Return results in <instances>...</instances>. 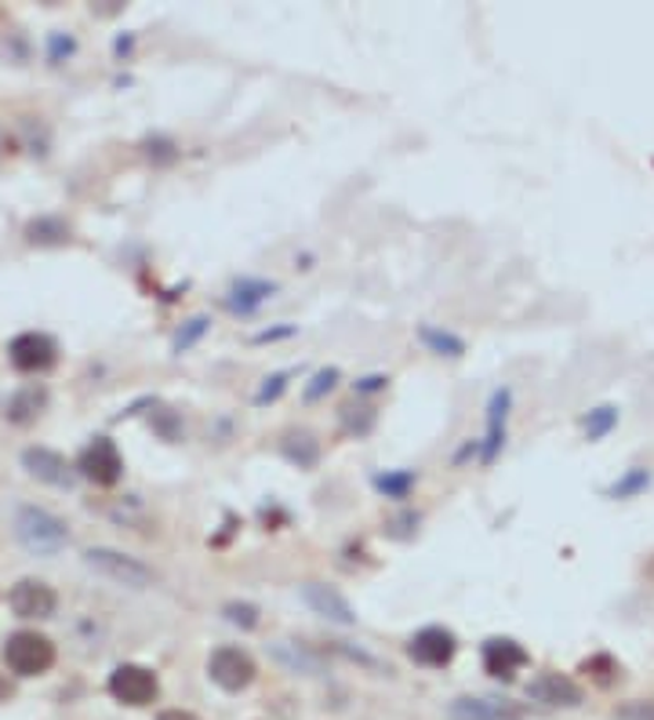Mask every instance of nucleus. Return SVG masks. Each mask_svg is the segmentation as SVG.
Listing matches in <instances>:
<instances>
[{"label": "nucleus", "instance_id": "obj_3", "mask_svg": "<svg viewBox=\"0 0 654 720\" xmlns=\"http://www.w3.org/2000/svg\"><path fill=\"white\" fill-rule=\"evenodd\" d=\"M4 663L15 677H41L55 666V644L37 630H19L8 636Z\"/></svg>", "mask_w": 654, "mask_h": 720}, {"label": "nucleus", "instance_id": "obj_29", "mask_svg": "<svg viewBox=\"0 0 654 720\" xmlns=\"http://www.w3.org/2000/svg\"><path fill=\"white\" fill-rule=\"evenodd\" d=\"M222 616H225V622L241 625V630H255L258 625V608L247 605V600H230V605L222 608Z\"/></svg>", "mask_w": 654, "mask_h": 720}, {"label": "nucleus", "instance_id": "obj_28", "mask_svg": "<svg viewBox=\"0 0 654 720\" xmlns=\"http://www.w3.org/2000/svg\"><path fill=\"white\" fill-rule=\"evenodd\" d=\"M339 379H342V375H339V368H324V372H317L313 379H309V386L302 389L306 405H317L320 397H324V394H331V389L339 386Z\"/></svg>", "mask_w": 654, "mask_h": 720}, {"label": "nucleus", "instance_id": "obj_32", "mask_svg": "<svg viewBox=\"0 0 654 720\" xmlns=\"http://www.w3.org/2000/svg\"><path fill=\"white\" fill-rule=\"evenodd\" d=\"M153 427H157V433L164 436V441H178V436H182V427H178V416L175 411H157V416H153Z\"/></svg>", "mask_w": 654, "mask_h": 720}, {"label": "nucleus", "instance_id": "obj_15", "mask_svg": "<svg viewBox=\"0 0 654 720\" xmlns=\"http://www.w3.org/2000/svg\"><path fill=\"white\" fill-rule=\"evenodd\" d=\"M273 295H277V285H273V280L241 277V280H233L230 291H225V310L236 313V317H252L273 299Z\"/></svg>", "mask_w": 654, "mask_h": 720}, {"label": "nucleus", "instance_id": "obj_24", "mask_svg": "<svg viewBox=\"0 0 654 720\" xmlns=\"http://www.w3.org/2000/svg\"><path fill=\"white\" fill-rule=\"evenodd\" d=\"M618 427V408L614 405H600L592 408L586 419H581V430H586V441H603L611 430Z\"/></svg>", "mask_w": 654, "mask_h": 720}, {"label": "nucleus", "instance_id": "obj_2", "mask_svg": "<svg viewBox=\"0 0 654 720\" xmlns=\"http://www.w3.org/2000/svg\"><path fill=\"white\" fill-rule=\"evenodd\" d=\"M85 564L99 578H106V583L124 586V589H149L157 583V572H153L149 564H142L138 557H128V553L110 550V546L85 550Z\"/></svg>", "mask_w": 654, "mask_h": 720}, {"label": "nucleus", "instance_id": "obj_22", "mask_svg": "<svg viewBox=\"0 0 654 720\" xmlns=\"http://www.w3.org/2000/svg\"><path fill=\"white\" fill-rule=\"evenodd\" d=\"M273 655H277L280 663L288 666V669H295V673H306V677H317V673H320V658H317L313 652H306V647L291 644V641L273 644Z\"/></svg>", "mask_w": 654, "mask_h": 720}, {"label": "nucleus", "instance_id": "obj_38", "mask_svg": "<svg viewBox=\"0 0 654 720\" xmlns=\"http://www.w3.org/2000/svg\"><path fill=\"white\" fill-rule=\"evenodd\" d=\"M157 720H197L193 713H186V710H164Z\"/></svg>", "mask_w": 654, "mask_h": 720}, {"label": "nucleus", "instance_id": "obj_37", "mask_svg": "<svg viewBox=\"0 0 654 720\" xmlns=\"http://www.w3.org/2000/svg\"><path fill=\"white\" fill-rule=\"evenodd\" d=\"M291 335H299V328L284 324V328H266V332H258L252 342H280V339H291Z\"/></svg>", "mask_w": 654, "mask_h": 720}, {"label": "nucleus", "instance_id": "obj_33", "mask_svg": "<svg viewBox=\"0 0 654 720\" xmlns=\"http://www.w3.org/2000/svg\"><path fill=\"white\" fill-rule=\"evenodd\" d=\"M146 157L153 164H171L178 157V149H175V143H168V139H153V143H146Z\"/></svg>", "mask_w": 654, "mask_h": 720}, {"label": "nucleus", "instance_id": "obj_14", "mask_svg": "<svg viewBox=\"0 0 654 720\" xmlns=\"http://www.w3.org/2000/svg\"><path fill=\"white\" fill-rule=\"evenodd\" d=\"M509 408H513V394L509 389H495L491 405H487V436L480 441V463L491 466L498 452L506 447V422H509Z\"/></svg>", "mask_w": 654, "mask_h": 720}, {"label": "nucleus", "instance_id": "obj_12", "mask_svg": "<svg viewBox=\"0 0 654 720\" xmlns=\"http://www.w3.org/2000/svg\"><path fill=\"white\" fill-rule=\"evenodd\" d=\"M22 466H26L30 477H37L44 484H52V488H74V466L66 463V455L52 452V447H26L22 452Z\"/></svg>", "mask_w": 654, "mask_h": 720}, {"label": "nucleus", "instance_id": "obj_26", "mask_svg": "<svg viewBox=\"0 0 654 720\" xmlns=\"http://www.w3.org/2000/svg\"><path fill=\"white\" fill-rule=\"evenodd\" d=\"M339 419H342V430L350 436H367L375 430V408H367V405H346L339 411Z\"/></svg>", "mask_w": 654, "mask_h": 720}, {"label": "nucleus", "instance_id": "obj_18", "mask_svg": "<svg viewBox=\"0 0 654 720\" xmlns=\"http://www.w3.org/2000/svg\"><path fill=\"white\" fill-rule=\"evenodd\" d=\"M451 713L458 720H520V710L509 702H495V699H458L451 706Z\"/></svg>", "mask_w": 654, "mask_h": 720}, {"label": "nucleus", "instance_id": "obj_1", "mask_svg": "<svg viewBox=\"0 0 654 720\" xmlns=\"http://www.w3.org/2000/svg\"><path fill=\"white\" fill-rule=\"evenodd\" d=\"M15 535L30 553L37 557H55V553L66 550L69 542V528L63 517L41 510V506H19L15 513Z\"/></svg>", "mask_w": 654, "mask_h": 720}, {"label": "nucleus", "instance_id": "obj_13", "mask_svg": "<svg viewBox=\"0 0 654 720\" xmlns=\"http://www.w3.org/2000/svg\"><path fill=\"white\" fill-rule=\"evenodd\" d=\"M302 600H306L309 608H313V616H320V619H328V622H335V625H356V608L339 594L335 586L306 583L302 586Z\"/></svg>", "mask_w": 654, "mask_h": 720}, {"label": "nucleus", "instance_id": "obj_17", "mask_svg": "<svg viewBox=\"0 0 654 720\" xmlns=\"http://www.w3.org/2000/svg\"><path fill=\"white\" fill-rule=\"evenodd\" d=\"M280 452L288 463H295L299 469H313L320 463V441L309 430H291V433H284V441H280Z\"/></svg>", "mask_w": 654, "mask_h": 720}, {"label": "nucleus", "instance_id": "obj_27", "mask_svg": "<svg viewBox=\"0 0 654 720\" xmlns=\"http://www.w3.org/2000/svg\"><path fill=\"white\" fill-rule=\"evenodd\" d=\"M211 332V317H204V313H197V317H189V321L178 328L175 332V342H171V350L175 353H186V350H193L200 339H204Z\"/></svg>", "mask_w": 654, "mask_h": 720}, {"label": "nucleus", "instance_id": "obj_6", "mask_svg": "<svg viewBox=\"0 0 654 720\" xmlns=\"http://www.w3.org/2000/svg\"><path fill=\"white\" fill-rule=\"evenodd\" d=\"M157 691H160L157 673L146 669V666L124 663L110 673V695L124 706H149L153 699H157Z\"/></svg>", "mask_w": 654, "mask_h": 720}, {"label": "nucleus", "instance_id": "obj_16", "mask_svg": "<svg viewBox=\"0 0 654 720\" xmlns=\"http://www.w3.org/2000/svg\"><path fill=\"white\" fill-rule=\"evenodd\" d=\"M44 408H47V389L33 383V386H22L19 394L8 397L4 416L15 422V427H30V422L37 419Z\"/></svg>", "mask_w": 654, "mask_h": 720}, {"label": "nucleus", "instance_id": "obj_9", "mask_svg": "<svg viewBox=\"0 0 654 720\" xmlns=\"http://www.w3.org/2000/svg\"><path fill=\"white\" fill-rule=\"evenodd\" d=\"M8 605L19 619H52L58 608L55 589L41 583V578H22V583L11 586Z\"/></svg>", "mask_w": 654, "mask_h": 720}, {"label": "nucleus", "instance_id": "obj_5", "mask_svg": "<svg viewBox=\"0 0 654 720\" xmlns=\"http://www.w3.org/2000/svg\"><path fill=\"white\" fill-rule=\"evenodd\" d=\"M208 677L219 684L222 691H244L247 684L258 677L255 658L236 644H222L208 658Z\"/></svg>", "mask_w": 654, "mask_h": 720}, {"label": "nucleus", "instance_id": "obj_19", "mask_svg": "<svg viewBox=\"0 0 654 720\" xmlns=\"http://www.w3.org/2000/svg\"><path fill=\"white\" fill-rule=\"evenodd\" d=\"M372 484L378 495H386L392 502H403L414 491V484H419V474L414 469H386V474H375Z\"/></svg>", "mask_w": 654, "mask_h": 720}, {"label": "nucleus", "instance_id": "obj_23", "mask_svg": "<svg viewBox=\"0 0 654 720\" xmlns=\"http://www.w3.org/2000/svg\"><path fill=\"white\" fill-rule=\"evenodd\" d=\"M647 488H651V469L633 466V469H625V474L618 477L603 495H608V499H636V495H644Z\"/></svg>", "mask_w": 654, "mask_h": 720}, {"label": "nucleus", "instance_id": "obj_39", "mask_svg": "<svg viewBox=\"0 0 654 720\" xmlns=\"http://www.w3.org/2000/svg\"><path fill=\"white\" fill-rule=\"evenodd\" d=\"M8 695H11V684H0V702H4Z\"/></svg>", "mask_w": 654, "mask_h": 720}, {"label": "nucleus", "instance_id": "obj_25", "mask_svg": "<svg viewBox=\"0 0 654 720\" xmlns=\"http://www.w3.org/2000/svg\"><path fill=\"white\" fill-rule=\"evenodd\" d=\"M581 673H586V677L597 684V688H611V684L622 677V666H618L611 655H592V658L581 663Z\"/></svg>", "mask_w": 654, "mask_h": 720}, {"label": "nucleus", "instance_id": "obj_36", "mask_svg": "<svg viewBox=\"0 0 654 720\" xmlns=\"http://www.w3.org/2000/svg\"><path fill=\"white\" fill-rule=\"evenodd\" d=\"M47 44H52V63H58L63 55H74V48H77L74 37H63V33H52V41Z\"/></svg>", "mask_w": 654, "mask_h": 720}, {"label": "nucleus", "instance_id": "obj_21", "mask_svg": "<svg viewBox=\"0 0 654 720\" xmlns=\"http://www.w3.org/2000/svg\"><path fill=\"white\" fill-rule=\"evenodd\" d=\"M26 241L37 247H52V244H69V226L55 215H41L26 222Z\"/></svg>", "mask_w": 654, "mask_h": 720}, {"label": "nucleus", "instance_id": "obj_20", "mask_svg": "<svg viewBox=\"0 0 654 720\" xmlns=\"http://www.w3.org/2000/svg\"><path fill=\"white\" fill-rule=\"evenodd\" d=\"M419 342L430 353H436V357H451V361H458L462 353H466V342H462L458 335H451L444 332V328H436V324H422L419 328Z\"/></svg>", "mask_w": 654, "mask_h": 720}, {"label": "nucleus", "instance_id": "obj_4", "mask_svg": "<svg viewBox=\"0 0 654 720\" xmlns=\"http://www.w3.org/2000/svg\"><path fill=\"white\" fill-rule=\"evenodd\" d=\"M77 474L91 484H99V488H113V484L124 477L121 447H117L110 436H95L85 452L77 455Z\"/></svg>", "mask_w": 654, "mask_h": 720}, {"label": "nucleus", "instance_id": "obj_31", "mask_svg": "<svg viewBox=\"0 0 654 720\" xmlns=\"http://www.w3.org/2000/svg\"><path fill=\"white\" fill-rule=\"evenodd\" d=\"M419 524H422V517H419V513L403 510L400 517H392V521H389V528H386V531H389L392 539H411L414 531H419Z\"/></svg>", "mask_w": 654, "mask_h": 720}, {"label": "nucleus", "instance_id": "obj_11", "mask_svg": "<svg viewBox=\"0 0 654 720\" xmlns=\"http://www.w3.org/2000/svg\"><path fill=\"white\" fill-rule=\"evenodd\" d=\"M528 699L542 702V706H553V710H561V706H564V710H570V706H581V688L567 677V673L545 669L528 684Z\"/></svg>", "mask_w": 654, "mask_h": 720}, {"label": "nucleus", "instance_id": "obj_35", "mask_svg": "<svg viewBox=\"0 0 654 720\" xmlns=\"http://www.w3.org/2000/svg\"><path fill=\"white\" fill-rule=\"evenodd\" d=\"M389 386V375H364V379H356L353 389L356 394H378V389Z\"/></svg>", "mask_w": 654, "mask_h": 720}, {"label": "nucleus", "instance_id": "obj_8", "mask_svg": "<svg viewBox=\"0 0 654 720\" xmlns=\"http://www.w3.org/2000/svg\"><path fill=\"white\" fill-rule=\"evenodd\" d=\"M458 652V636L444 630V625H425L408 641V655L414 658L419 666H430V669H444L451 658Z\"/></svg>", "mask_w": 654, "mask_h": 720}, {"label": "nucleus", "instance_id": "obj_10", "mask_svg": "<svg viewBox=\"0 0 654 720\" xmlns=\"http://www.w3.org/2000/svg\"><path fill=\"white\" fill-rule=\"evenodd\" d=\"M484 669L491 673L495 680H517V673L531 663V655L523 652V644H517L513 636H491V641H484Z\"/></svg>", "mask_w": 654, "mask_h": 720}, {"label": "nucleus", "instance_id": "obj_7", "mask_svg": "<svg viewBox=\"0 0 654 720\" xmlns=\"http://www.w3.org/2000/svg\"><path fill=\"white\" fill-rule=\"evenodd\" d=\"M8 357H11V364H15V372L41 375L58 361V342L44 332H22V335L11 339Z\"/></svg>", "mask_w": 654, "mask_h": 720}, {"label": "nucleus", "instance_id": "obj_34", "mask_svg": "<svg viewBox=\"0 0 654 720\" xmlns=\"http://www.w3.org/2000/svg\"><path fill=\"white\" fill-rule=\"evenodd\" d=\"M614 713L618 720H654V702H625Z\"/></svg>", "mask_w": 654, "mask_h": 720}, {"label": "nucleus", "instance_id": "obj_30", "mask_svg": "<svg viewBox=\"0 0 654 720\" xmlns=\"http://www.w3.org/2000/svg\"><path fill=\"white\" fill-rule=\"evenodd\" d=\"M288 379H295V372H277V375H269V379H262V389L255 394V405H273V400L288 389Z\"/></svg>", "mask_w": 654, "mask_h": 720}]
</instances>
